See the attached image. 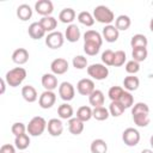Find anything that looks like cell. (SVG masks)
Instances as JSON below:
<instances>
[{
  "mask_svg": "<svg viewBox=\"0 0 153 153\" xmlns=\"http://www.w3.org/2000/svg\"><path fill=\"white\" fill-rule=\"evenodd\" d=\"M17 17L23 20L26 22L32 17V8L30 7V5L27 4H22L17 7Z\"/></svg>",
  "mask_w": 153,
  "mask_h": 153,
  "instance_id": "obj_23",
  "label": "cell"
},
{
  "mask_svg": "<svg viewBox=\"0 0 153 153\" xmlns=\"http://www.w3.org/2000/svg\"><path fill=\"white\" fill-rule=\"evenodd\" d=\"M20 153H23V152H20Z\"/></svg>",
  "mask_w": 153,
  "mask_h": 153,
  "instance_id": "obj_51",
  "label": "cell"
},
{
  "mask_svg": "<svg viewBox=\"0 0 153 153\" xmlns=\"http://www.w3.org/2000/svg\"><path fill=\"white\" fill-rule=\"evenodd\" d=\"M123 86L124 88L128 91V92H131V91H135L139 88L140 86V80L137 76L135 75H128L123 79Z\"/></svg>",
  "mask_w": 153,
  "mask_h": 153,
  "instance_id": "obj_25",
  "label": "cell"
},
{
  "mask_svg": "<svg viewBox=\"0 0 153 153\" xmlns=\"http://www.w3.org/2000/svg\"><path fill=\"white\" fill-rule=\"evenodd\" d=\"M65 37L63 33L60 31H53L45 36V44L50 49H59L63 45Z\"/></svg>",
  "mask_w": 153,
  "mask_h": 153,
  "instance_id": "obj_5",
  "label": "cell"
},
{
  "mask_svg": "<svg viewBox=\"0 0 153 153\" xmlns=\"http://www.w3.org/2000/svg\"><path fill=\"white\" fill-rule=\"evenodd\" d=\"M124 106L120 103V102H111L109 105V112L111 116L114 117H118L124 112Z\"/></svg>",
  "mask_w": 153,
  "mask_h": 153,
  "instance_id": "obj_36",
  "label": "cell"
},
{
  "mask_svg": "<svg viewBox=\"0 0 153 153\" xmlns=\"http://www.w3.org/2000/svg\"><path fill=\"white\" fill-rule=\"evenodd\" d=\"M122 140L127 146L134 147L140 142V133L135 128H127L122 133Z\"/></svg>",
  "mask_w": 153,
  "mask_h": 153,
  "instance_id": "obj_6",
  "label": "cell"
},
{
  "mask_svg": "<svg viewBox=\"0 0 153 153\" xmlns=\"http://www.w3.org/2000/svg\"><path fill=\"white\" fill-rule=\"evenodd\" d=\"M69 68V65H68V61L66 59H62V57H57L55 60L51 61L50 63V69H51V73L55 74V75H62L65 74Z\"/></svg>",
  "mask_w": 153,
  "mask_h": 153,
  "instance_id": "obj_8",
  "label": "cell"
},
{
  "mask_svg": "<svg viewBox=\"0 0 153 153\" xmlns=\"http://www.w3.org/2000/svg\"><path fill=\"white\" fill-rule=\"evenodd\" d=\"M80 35H81V33H80V29H79L75 24L68 25L67 29H66V31H65V38H66L68 42H71V43L78 42L79 38H80Z\"/></svg>",
  "mask_w": 153,
  "mask_h": 153,
  "instance_id": "obj_16",
  "label": "cell"
},
{
  "mask_svg": "<svg viewBox=\"0 0 153 153\" xmlns=\"http://www.w3.org/2000/svg\"><path fill=\"white\" fill-rule=\"evenodd\" d=\"M147 44H148V41H147V37L142 33H136L131 38H130V45L133 49H136V48H147Z\"/></svg>",
  "mask_w": 153,
  "mask_h": 153,
  "instance_id": "obj_27",
  "label": "cell"
},
{
  "mask_svg": "<svg viewBox=\"0 0 153 153\" xmlns=\"http://www.w3.org/2000/svg\"><path fill=\"white\" fill-rule=\"evenodd\" d=\"M124 93V90L121 86H111L108 91V96L111 99V102H118Z\"/></svg>",
  "mask_w": 153,
  "mask_h": 153,
  "instance_id": "obj_34",
  "label": "cell"
},
{
  "mask_svg": "<svg viewBox=\"0 0 153 153\" xmlns=\"http://www.w3.org/2000/svg\"><path fill=\"white\" fill-rule=\"evenodd\" d=\"M124 67H126V72H127L129 75H134V74H136V73L140 71V63L136 62V61H134V60L128 61Z\"/></svg>",
  "mask_w": 153,
  "mask_h": 153,
  "instance_id": "obj_45",
  "label": "cell"
},
{
  "mask_svg": "<svg viewBox=\"0 0 153 153\" xmlns=\"http://www.w3.org/2000/svg\"><path fill=\"white\" fill-rule=\"evenodd\" d=\"M22 96H23V98H24L27 103H33V102H36L37 98H38V94H37L36 88H35L33 86H31V85H25V86H23V88H22Z\"/></svg>",
  "mask_w": 153,
  "mask_h": 153,
  "instance_id": "obj_20",
  "label": "cell"
},
{
  "mask_svg": "<svg viewBox=\"0 0 153 153\" xmlns=\"http://www.w3.org/2000/svg\"><path fill=\"white\" fill-rule=\"evenodd\" d=\"M94 81L88 78H84L78 81L76 84V91L81 96H90L94 91Z\"/></svg>",
  "mask_w": 153,
  "mask_h": 153,
  "instance_id": "obj_9",
  "label": "cell"
},
{
  "mask_svg": "<svg viewBox=\"0 0 153 153\" xmlns=\"http://www.w3.org/2000/svg\"><path fill=\"white\" fill-rule=\"evenodd\" d=\"M149 143H151V146H152V148H153V135H152L151 139H149Z\"/></svg>",
  "mask_w": 153,
  "mask_h": 153,
  "instance_id": "obj_50",
  "label": "cell"
},
{
  "mask_svg": "<svg viewBox=\"0 0 153 153\" xmlns=\"http://www.w3.org/2000/svg\"><path fill=\"white\" fill-rule=\"evenodd\" d=\"M92 111H93V109H91L90 106L82 105V106H80V108L76 110V116H75V117H78L80 121H82V122L85 123V122L90 121V120L93 117V116H92Z\"/></svg>",
  "mask_w": 153,
  "mask_h": 153,
  "instance_id": "obj_30",
  "label": "cell"
},
{
  "mask_svg": "<svg viewBox=\"0 0 153 153\" xmlns=\"http://www.w3.org/2000/svg\"><path fill=\"white\" fill-rule=\"evenodd\" d=\"M127 60V56H126V53L123 50H117L115 51V56H114V66L115 67H121L124 65Z\"/></svg>",
  "mask_w": 153,
  "mask_h": 153,
  "instance_id": "obj_44",
  "label": "cell"
},
{
  "mask_svg": "<svg viewBox=\"0 0 153 153\" xmlns=\"http://www.w3.org/2000/svg\"><path fill=\"white\" fill-rule=\"evenodd\" d=\"M114 56H115V53L111 49H106L102 54V61H103V63L105 66H114Z\"/></svg>",
  "mask_w": 153,
  "mask_h": 153,
  "instance_id": "obj_43",
  "label": "cell"
},
{
  "mask_svg": "<svg viewBox=\"0 0 153 153\" xmlns=\"http://www.w3.org/2000/svg\"><path fill=\"white\" fill-rule=\"evenodd\" d=\"M90 149H91V153H106L108 145L103 139H96L91 142Z\"/></svg>",
  "mask_w": 153,
  "mask_h": 153,
  "instance_id": "obj_29",
  "label": "cell"
},
{
  "mask_svg": "<svg viewBox=\"0 0 153 153\" xmlns=\"http://www.w3.org/2000/svg\"><path fill=\"white\" fill-rule=\"evenodd\" d=\"M35 10L42 17H48L54 11V5L50 0H38L35 4Z\"/></svg>",
  "mask_w": 153,
  "mask_h": 153,
  "instance_id": "obj_11",
  "label": "cell"
},
{
  "mask_svg": "<svg viewBox=\"0 0 153 153\" xmlns=\"http://www.w3.org/2000/svg\"><path fill=\"white\" fill-rule=\"evenodd\" d=\"M99 49L100 47L97 45V44H93V43H87V42H84V51L86 55H90V56H94L99 53Z\"/></svg>",
  "mask_w": 153,
  "mask_h": 153,
  "instance_id": "obj_42",
  "label": "cell"
},
{
  "mask_svg": "<svg viewBox=\"0 0 153 153\" xmlns=\"http://www.w3.org/2000/svg\"><path fill=\"white\" fill-rule=\"evenodd\" d=\"M72 63H73V67L75 69H84L87 67V59L82 55H76L73 57Z\"/></svg>",
  "mask_w": 153,
  "mask_h": 153,
  "instance_id": "obj_38",
  "label": "cell"
},
{
  "mask_svg": "<svg viewBox=\"0 0 153 153\" xmlns=\"http://www.w3.org/2000/svg\"><path fill=\"white\" fill-rule=\"evenodd\" d=\"M84 122L80 121L78 117H72L71 120H68V130L73 135H80L84 131Z\"/></svg>",
  "mask_w": 153,
  "mask_h": 153,
  "instance_id": "obj_18",
  "label": "cell"
},
{
  "mask_svg": "<svg viewBox=\"0 0 153 153\" xmlns=\"http://www.w3.org/2000/svg\"><path fill=\"white\" fill-rule=\"evenodd\" d=\"M104 93L100 90H94L90 96H88V102L93 108H99L104 105Z\"/></svg>",
  "mask_w": 153,
  "mask_h": 153,
  "instance_id": "obj_21",
  "label": "cell"
},
{
  "mask_svg": "<svg viewBox=\"0 0 153 153\" xmlns=\"http://www.w3.org/2000/svg\"><path fill=\"white\" fill-rule=\"evenodd\" d=\"M27 33L29 36L32 38V39H41L45 36V31L44 29L42 27V25L39 24V22H35V23H31L29 25V29H27Z\"/></svg>",
  "mask_w": 153,
  "mask_h": 153,
  "instance_id": "obj_15",
  "label": "cell"
},
{
  "mask_svg": "<svg viewBox=\"0 0 153 153\" xmlns=\"http://www.w3.org/2000/svg\"><path fill=\"white\" fill-rule=\"evenodd\" d=\"M84 42L93 43V44H97V45L102 47V44H103V36L99 32H97L96 30H87L84 33Z\"/></svg>",
  "mask_w": 153,
  "mask_h": 153,
  "instance_id": "obj_19",
  "label": "cell"
},
{
  "mask_svg": "<svg viewBox=\"0 0 153 153\" xmlns=\"http://www.w3.org/2000/svg\"><path fill=\"white\" fill-rule=\"evenodd\" d=\"M102 36H103V39H105L106 42L109 43H114L120 37V31L116 29L115 25H105L103 27V31H102Z\"/></svg>",
  "mask_w": 153,
  "mask_h": 153,
  "instance_id": "obj_12",
  "label": "cell"
},
{
  "mask_svg": "<svg viewBox=\"0 0 153 153\" xmlns=\"http://www.w3.org/2000/svg\"><path fill=\"white\" fill-rule=\"evenodd\" d=\"M26 78V71L23 67H16L10 69L6 75H5V80L6 84L11 87H17L19 86Z\"/></svg>",
  "mask_w": 153,
  "mask_h": 153,
  "instance_id": "obj_1",
  "label": "cell"
},
{
  "mask_svg": "<svg viewBox=\"0 0 153 153\" xmlns=\"http://www.w3.org/2000/svg\"><path fill=\"white\" fill-rule=\"evenodd\" d=\"M0 153H16V146L11 143H5L0 148Z\"/></svg>",
  "mask_w": 153,
  "mask_h": 153,
  "instance_id": "obj_46",
  "label": "cell"
},
{
  "mask_svg": "<svg viewBox=\"0 0 153 153\" xmlns=\"http://www.w3.org/2000/svg\"><path fill=\"white\" fill-rule=\"evenodd\" d=\"M12 61L17 65H25L29 61V51L25 48H18L12 53Z\"/></svg>",
  "mask_w": 153,
  "mask_h": 153,
  "instance_id": "obj_17",
  "label": "cell"
},
{
  "mask_svg": "<svg viewBox=\"0 0 153 153\" xmlns=\"http://www.w3.org/2000/svg\"><path fill=\"white\" fill-rule=\"evenodd\" d=\"M141 153H153V151H152V149L146 148V149H142V151H141Z\"/></svg>",
  "mask_w": 153,
  "mask_h": 153,
  "instance_id": "obj_48",
  "label": "cell"
},
{
  "mask_svg": "<svg viewBox=\"0 0 153 153\" xmlns=\"http://www.w3.org/2000/svg\"><path fill=\"white\" fill-rule=\"evenodd\" d=\"M133 120H134V123L137 127H147L149 124V116H148V114H136V115H133Z\"/></svg>",
  "mask_w": 153,
  "mask_h": 153,
  "instance_id": "obj_37",
  "label": "cell"
},
{
  "mask_svg": "<svg viewBox=\"0 0 153 153\" xmlns=\"http://www.w3.org/2000/svg\"><path fill=\"white\" fill-rule=\"evenodd\" d=\"M57 115L62 120H71L73 117V115H74V110H73L72 105H69L68 103H63V104L59 105V108H57Z\"/></svg>",
  "mask_w": 153,
  "mask_h": 153,
  "instance_id": "obj_26",
  "label": "cell"
},
{
  "mask_svg": "<svg viewBox=\"0 0 153 153\" xmlns=\"http://www.w3.org/2000/svg\"><path fill=\"white\" fill-rule=\"evenodd\" d=\"M47 121L41 117V116H35L30 120L29 124L26 126L27 128V133L31 136H39L44 133V130L47 129Z\"/></svg>",
  "mask_w": 153,
  "mask_h": 153,
  "instance_id": "obj_3",
  "label": "cell"
},
{
  "mask_svg": "<svg viewBox=\"0 0 153 153\" xmlns=\"http://www.w3.org/2000/svg\"><path fill=\"white\" fill-rule=\"evenodd\" d=\"M92 116L97 121H105L109 118L110 112H109V109H106L105 106H99V108H93Z\"/></svg>",
  "mask_w": 153,
  "mask_h": 153,
  "instance_id": "obj_31",
  "label": "cell"
},
{
  "mask_svg": "<svg viewBox=\"0 0 153 153\" xmlns=\"http://www.w3.org/2000/svg\"><path fill=\"white\" fill-rule=\"evenodd\" d=\"M118 102L124 106V109H128V108H131L133 106V104H134V97L131 96L130 92L124 91V93L122 94V97H121V99Z\"/></svg>",
  "mask_w": 153,
  "mask_h": 153,
  "instance_id": "obj_39",
  "label": "cell"
},
{
  "mask_svg": "<svg viewBox=\"0 0 153 153\" xmlns=\"http://www.w3.org/2000/svg\"><path fill=\"white\" fill-rule=\"evenodd\" d=\"M78 20L80 24L85 25V26H92L94 24V18H93V14H91L90 12L87 11H82L78 14Z\"/></svg>",
  "mask_w": 153,
  "mask_h": 153,
  "instance_id": "obj_33",
  "label": "cell"
},
{
  "mask_svg": "<svg viewBox=\"0 0 153 153\" xmlns=\"http://www.w3.org/2000/svg\"><path fill=\"white\" fill-rule=\"evenodd\" d=\"M5 85H6V80H5V79H1V90H0V93H1V94L5 93V87H6Z\"/></svg>",
  "mask_w": 153,
  "mask_h": 153,
  "instance_id": "obj_47",
  "label": "cell"
},
{
  "mask_svg": "<svg viewBox=\"0 0 153 153\" xmlns=\"http://www.w3.org/2000/svg\"><path fill=\"white\" fill-rule=\"evenodd\" d=\"M87 74L94 80H104L109 75V68L102 63H92L87 67Z\"/></svg>",
  "mask_w": 153,
  "mask_h": 153,
  "instance_id": "obj_4",
  "label": "cell"
},
{
  "mask_svg": "<svg viewBox=\"0 0 153 153\" xmlns=\"http://www.w3.org/2000/svg\"><path fill=\"white\" fill-rule=\"evenodd\" d=\"M130 24H131V20L126 14H121V16H118L115 19V26H116V29L118 31H126V30H128L129 26H130Z\"/></svg>",
  "mask_w": 153,
  "mask_h": 153,
  "instance_id": "obj_28",
  "label": "cell"
},
{
  "mask_svg": "<svg viewBox=\"0 0 153 153\" xmlns=\"http://www.w3.org/2000/svg\"><path fill=\"white\" fill-rule=\"evenodd\" d=\"M93 18H94V20H97L102 24L110 25L115 20V14L109 7H106L104 5H99V6L94 7V10H93Z\"/></svg>",
  "mask_w": 153,
  "mask_h": 153,
  "instance_id": "obj_2",
  "label": "cell"
},
{
  "mask_svg": "<svg viewBox=\"0 0 153 153\" xmlns=\"http://www.w3.org/2000/svg\"><path fill=\"white\" fill-rule=\"evenodd\" d=\"M59 96L65 102L72 100L74 98V96H75V88H74V86L71 82H68V81L61 82L60 86H59Z\"/></svg>",
  "mask_w": 153,
  "mask_h": 153,
  "instance_id": "obj_7",
  "label": "cell"
},
{
  "mask_svg": "<svg viewBox=\"0 0 153 153\" xmlns=\"http://www.w3.org/2000/svg\"><path fill=\"white\" fill-rule=\"evenodd\" d=\"M47 129H48V133L51 136H60L62 134V131H63V124H62L61 120L51 118V120L48 121Z\"/></svg>",
  "mask_w": 153,
  "mask_h": 153,
  "instance_id": "obj_14",
  "label": "cell"
},
{
  "mask_svg": "<svg viewBox=\"0 0 153 153\" xmlns=\"http://www.w3.org/2000/svg\"><path fill=\"white\" fill-rule=\"evenodd\" d=\"M29 145H30V137H29L27 134H23V135L16 136V139H14V146L19 151L26 149L29 147Z\"/></svg>",
  "mask_w": 153,
  "mask_h": 153,
  "instance_id": "obj_32",
  "label": "cell"
},
{
  "mask_svg": "<svg viewBox=\"0 0 153 153\" xmlns=\"http://www.w3.org/2000/svg\"><path fill=\"white\" fill-rule=\"evenodd\" d=\"M149 30L153 32V17H152V19H151V22H149Z\"/></svg>",
  "mask_w": 153,
  "mask_h": 153,
  "instance_id": "obj_49",
  "label": "cell"
},
{
  "mask_svg": "<svg viewBox=\"0 0 153 153\" xmlns=\"http://www.w3.org/2000/svg\"><path fill=\"white\" fill-rule=\"evenodd\" d=\"M41 82H42V86L44 87L45 91H54L55 88H57V78L55 74L53 73H45L42 75V79H41Z\"/></svg>",
  "mask_w": 153,
  "mask_h": 153,
  "instance_id": "obj_13",
  "label": "cell"
},
{
  "mask_svg": "<svg viewBox=\"0 0 153 153\" xmlns=\"http://www.w3.org/2000/svg\"><path fill=\"white\" fill-rule=\"evenodd\" d=\"M147 55H148V51L146 48H136V49H133V51H131L133 60L139 63L145 61L147 59Z\"/></svg>",
  "mask_w": 153,
  "mask_h": 153,
  "instance_id": "obj_35",
  "label": "cell"
},
{
  "mask_svg": "<svg viewBox=\"0 0 153 153\" xmlns=\"http://www.w3.org/2000/svg\"><path fill=\"white\" fill-rule=\"evenodd\" d=\"M11 131H12V134H13L14 136H19V135L25 134V131H27V128H26V126H25L24 123H22V122H16V123L12 124Z\"/></svg>",
  "mask_w": 153,
  "mask_h": 153,
  "instance_id": "obj_41",
  "label": "cell"
},
{
  "mask_svg": "<svg viewBox=\"0 0 153 153\" xmlns=\"http://www.w3.org/2000/svg\"><path fill=\"white\" fill-rule=\"evenodd\" d=\"M39 24L42 25V27L44 29L45 32H49L50 33V32L55 31L56 25H57V20L54 17L48 16V17H42L39 19Z\"/></svg>",
  "mask_w": 153,
  "mask_h": 153,
  "instance_id": "obj_22",
  "label": "cell"
},
{
  "mask_svg": "<svg viewBox=\"0 0 153 153\" xmlns=\"http://www.w3.org/2000/svg\"><path fill=\"white\" fill-rule=\"evenodd\" d=\"M136 114H149L148 105L146 103H142V102L134 104L131 108V115H136Z\"/></svg>",
  "mask_w": 153,
  "mask_h": 153,
  "instance_id": "obj_40",
  "label": "cell"
},
{
  "mask_svg": "<svg viewBox=\"0 0 153 153\" xmlns=\"http://www.w3.org/2000/svg\"><path fill=\"white\" fill-rule=\"evenodd\" d=\"M59 19H60L61 23L71 25L72 22L75 19V11L73 8H71V7H66L59 13Z\"/></svg>",
  "mask_w": 153,
  "mask_h": 153,
  "instance_id": "obj_24",
  "label": "cell"
},
{
  "mask_svg": "<svg viewBox=\"0 0 153 153\" xmlns=\"http://www.w3.org/2000/svg\"><path fill=\"white\" fill-rule=\"evenodd\" d=\"M56 102V94L53 91H44L38 98V104L42 109H50Z\"/></svg>",
  "mask_w": 153,
  "mask_h": 153,
  "instance_id": "obj_10",
  "label": "cell"
}]
</instances>
